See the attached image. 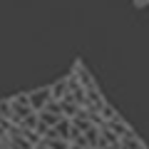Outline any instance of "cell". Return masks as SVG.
I'll use <instances>...</instances> for the list:
<instances>
[{"instance_id":"cell-8","label":"cell","mask_w":149,"mask_h":149,"mask_svg":"<svg viewBox=\"0 0 149 149\" xmlns=\"http://www.w3.org/2000/svg\"><path fill=\"white\" fill-rule=\"evenodd\" d=\"M42 147L47 149H70V142H65V139H55V137H42Z\"/></svg>"},{"instance_id":"cell-1","label":"cell","mask_w":149,"mask_h":149,"mask_svg":"<svg viewBox=\"0 0 149 149\" xmlns=\"http://www.w3.org/2000/svg\"><path fill=\"white\" fill-rule=\"evenodd\" d=\"M8 102H10V109H13V119L10 122L15 124V127L30 114V112H35L30 107V102H27V95H17V97H13V100H8Z\"/></svg>"},{"instance_id":"cell-5","label":"cell","mask_w":149,"mask_h":149,"mask_svg":"<svg viewBox=\"0 0 149 149\" xmlns=\"http://www.w3.org/2000/svg\"><path fill=\"white\" fill-rule=\"evenodd\" d=\"M104 127H107V129H112V132L117 134V137H124V134H127L129 129H132V127H129V124L122 119V114H117L114 119H107V122H104Z\"/></svg>"},{"instance_id":"cell-9","label":"cell","mask_w":149,"mask_h":149,"mask_svg":"<svg viewBox=\"0 0 149 149\" xmlns=\"http://www.w3.org/2000/svg\"><path fill=\"white\" fill-rule=\"evenodd\" d=\"M0 149H5V147H0Z\"/></svg>"},{"instance_id":"cell-3","label":"cell","mask_w":149,"mask_h":149,"mask_svg":"<svg viewBox=\"0 0 149 149\" xmlns=\"http://www.w3.org/2000/svg\"><path fill=\"white\" fill-rule=\"evenodd\" d=\"M45 137H55V139H65V142H70V137H72V124H70V117H62L55 127H50V132L45 134Z\"/></svg>"},{"instance_id":"cell-6","label":"cell","mask_w":149,"mask_h":149,"mask_svg":"<svg viewBox=\"0 0 149 149\" xmlns=\"http://www.w3.org/2000/svg\"><path fill=\"white\" fill-rule=\"evenodd\" d=\"M60 119H62L60 114H52V112H47V109H40V112H37V122H40V124H45L47 129H50V127H55V124H57Z\"/></svg>"},{"instance_id":"cell-7","label":"cell","mask_w":149,"mask_h":149,"mask_svg":"<svg viewBox=\"0 0 149 149\" xmlns=\"http://www.w3.org/2000/svg\"><path fill=\"white\" fill-rule=\"evenodd\" d=\"M50 95H52V100H62L65 95H67V77L60 82H55V85H50Z\"/></svg>"},{"instance_id":"cell-4","label":"cell","mask_w":149,"mask_h":149,"mask_svg":"<svg viewBox=\"0 0 149 149\" xmlns=\"http://www.w3.org/2000/svg\"><path fill=\"white\" fill-rule=\"evenodd\" d=\"M117 149H147V147H144V142L137 137V132L129 129L124 137H119V147Z\"/></svg>"},{"instance_id":"cell-2","label":"cell","mask_w":149,"mask_h":149,"mask_svg":"<svg viewBox=\"0 0 149 149\" xmlns=\"http://www.w3.org/2000/svg\"><path fill=\"white\" fill-rule=\"evenodd\" d=\"M50 100H52V95H50V85H47V87H37V90L27 92V102H30V107H32L35 112H40Z\"/></svg>"}]
</instances>
